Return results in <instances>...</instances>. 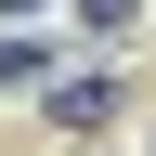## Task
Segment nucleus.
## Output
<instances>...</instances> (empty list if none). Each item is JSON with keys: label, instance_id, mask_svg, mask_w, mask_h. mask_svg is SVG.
I'll list each match as a JSON object with an SVG mask.
<instances>
[{"label": "nucleus", "instance_id": "f257e3e1", "mask_svg": "<svg viewBox=\"0 0 156 156\" xmlns=\"http://www.w3.org/2000/svg\"><path fill=\"white\" fill-rule=\"evenodd\" d=\"M0 13H39V0H0Z\"/></svg>", "mask_w": 156, "mask_h": 156}]
</instances>
